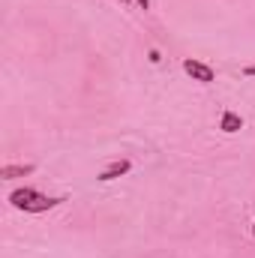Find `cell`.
Returning <instances> with one entry per match:
<instances>
[{
    "label": "cell",
    "instance_id": "cell-1",
    "mask_svg": "<svg viewBox=\"0 0 255 258\" xmlns=\"http://www.w3.org/2000/svg\"><path fill=\"white\" fill-rule=\"evenodd\" d=\"M60 201H66V198H48V195L36 192V189H30V186L9 192V204L18 207V210H24V213H45V210H54Z\"/></svg>",
    "mask_w": 255,
    "mask_h": 258
},
{
    "label": "cell",
    "instance_id": "cell-2",
    "mask_svg": "<svg viewBox=\"0 0 255 258\" xmlns=\"http://www.w3.org/2000/svg\"><path fill=\"white\" fill-rule=\"evenodd\" d=\"M183 72L189 75L192 81H201V84H210V81L216 78V72H213V66L201 63V60H192V57H186V60H183Z\"/></svg>",
    "mask_w": 255,
    "mask_h": 258
},
{
    "label": "cell",
    "instance_id": "cell-3",
    "mask_svg": "<svg viewBox=\"0 0 255 258\" xmlns=\"http://www.w3.org/2000/svg\"><path fill=\"white\" fill-rule=\"evenodd\" d=\"M129 168H132V162H129V159H117V162H111L108 168H102L96 180H102V183H108V180H117V177L129 174Z\"/></svg>",
    "mask_w": 255,
    "mask_h": 258
},
{
    "label": "cell",
    "instance_id": "cell-4",
    "mask_svg": "<svg viewBox=\"0 0 255 258\" xmlns=\"http://www.w3.org/2000/svg\"><path fill=\"white\" fill-rule=\"evenodd\" d=\"M219 129L228 132V135H231V132H240V129H243V117L234 114V111H225V114L219 117Z\"/></svg>",
    "mask_w": 255,
    "mask_h": 258
},
{
    "label": "cell",
    "instance_id": "cell-5",
    "mask_svg": "<svg viewBox=\"0 0 255 258\" xmlns=\"http://www.w3.org/2000/svg\"><path fill=\"white\" fill-rule=\"evenodd\" d=\"M24 174H33V165H3L0 168L3 180H15V177H24Z\"/></svg>",
    "mask_w": 255,
    "mask_h": 258
},
{
    "label": "cell",
    "instance_id": "cell-6",
    "mask_svg": "<svg viewBox=\"0 0 255 258\" xmlns=\"http://www.w3.org/2000/svg\"><path fill=\"white\" fill-rule=\"evenodd\" d=\"M243 75H246V78H255V63L246 66V69H243Z\"/></svg>",
    "mask_w": 255,
    "mask_h": 258
},
{
    "label": "cell",
    "instance_id": "cell-7",
    "mask_svg": "<svg viewBox=\"0 0 255 258\" xmlns=\"http://www.w3.org/2000/svg\"><path fill=\"white\" fill-rule=\"evenodd\" d=\"M135 3H138L141 9H147V6H150V0H135Z\"/></svg>",
    "mask_w": 255,
    "mask_h": 258
},
{
    "label": "cell",
    "instance_id": "cell-8",
    "mask_svg": "<svg viewBox=\"0 0 255 258\" xmlns=\"http://www.w3.org/2000/svg\"><path fill=\"white\" fill-rule=\"evenodd\" d=\"M252 234H255V222H252Z\"/></svg>",
    "mask_w": 255,
    "mask_h": 258
},
{
    "label": "cell",
    "instance_id": "cell-9",
    "mask_svg": "<svg viewBox=\"0 0 255 258\" xmlns=\"http://www.w3.org/2000/svg\"><path fill=\"white\" fill-rule=\"evenodd\" d=\"M123 3H129V0H123Z\"/></svg>",
    "mask_w": 255,
    "mask_h": 258
}]
</instances>
